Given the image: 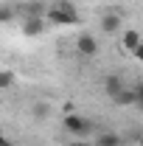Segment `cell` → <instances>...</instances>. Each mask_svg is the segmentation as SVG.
I'll use <instances>...</instances> for the list:
<instances>
[{
  "label": "cell",
  "mask_w": 143,
  "mask_h": 146,
  "mask_svg": "<svg viewBox=\"0 0 143 146\" xmlns=\"http://www.w3.org/2000/svg\"><path fill=\"white\" fill-rule=\"evenodd\" d=\"M48 20L54 23V25H76L79 23V14H76V9H73L70 3H56L51 6V11H48Z\"/></svg>",
  "instance_id": "cell-1"
},
{
  "label": "cell",
  "mask_w": 143,
  "mask_h": 146,
  "mask_svg": "<svg viewBox=\"0 0 143 146\" xmlns=\"http://www.w3.org/2000/svg\"><path fill=\"white\" fill-rule=\"evenodd\" d=\"M65 127H68V132L76 135V138H87L93 124H90L87 118H81V115H68V118H65Z\"/></svg>",
  "instance_id": "cell-2"
},
{
  "label": "cell",
  "mask_w": 143,
  "mask_h": 146,
  "mask_svg": "<svg viewBox=\"0 0 143 146\" xmlns=\"http://www.w3.org/2000/svg\"><path fill=\"white\" fill-rule=\"evenodd\" d=\"M126 90V84L121 82V76H115V73H109L107 79H104V93H107L109 98H115V96H121Z\"/></svg>",
  "instance_id": "cell-3"
},
{
  "label": "cell",
  "mask_w": 143,
  "mask_h": 146,
  "mask_svg": "<svg viewBox=\"0 0 143 146\" xmlns=\"http://www.w3.org/2000/svg\"><path fill=\"white\" fill-rule=\"evenodd\" d=\"M76 48H79L84 56H95V51H98L95 39H93L90 34H81V36H79V39H76Z\"/></svg>",
  "instance_id": "cell-4"
},
{
  "label": "cell",
  "mask_w": 143,
  "mask_h": 146,
  "mask_svg": "<svg viewBox=\"0 0 143 146\" xmlns=\"http://www.w3.org/2000/svg\"><path fill=\"white\" fill-rule=\"evenodd\" d=\"M101 28H104L107 34H115V31L121 28V17H118V14H107V17H101Z\"/></svg>",
  "instance_id": "cell-5"
},
{
  "label": "cell",
  "mask_w": 143,
  "mask_h": 146,
  "mask_svg": "<svg viewBox=\"0 0 143 146\" xmlns=\"http://www.w3.org/2000/svg\"><path fill=\"white\" fill-rule=\"evenodd\" d=\"M138 45H140V36H138V31L129 28V31L124 34V48H126V51H135Z\"/></svg>",
  "instance_id": "cell-6"
},
{
  "label": "cell",
  "mask_w": 143,
  "mask_h": 146,
  "mask_svg": "<svg viewBox=\"0 0 143 146\" xmlns=\"http://www.w3.org/2000/svg\"><path fill=\"white\" fill-rule=\"evenodd\" d=\"M42 31V20L39 17H28L25 20V34H39Z\"/></svg>",
  "instance_id": "cell-7"
},
{
  "label": "cell",
  "mask_w": 143,
  "mask_h": 146,
  "mask_svg": "<svg viewBox=\"0 0 143 146\" xmlns=\"http://www.w3.org/2000/svg\"><path fill=\"white\" fill-rule=\"evenodd\" d=\"M98 146H121V138L112 135V132H104V135L98 138Z\"/></svg>",
  "instance_id": "cell-8"
},
{
  "label": "cell",
  "mask_w": 143,
  "mask_h": 146,
  "mask_svg": "<svg viewBox=\"0 0 143 146\" xmlns=\"http://www.w3.org/2000/svg\"><path fill=\"white\" fill-rule=\"evenodd\" d=\"M112 101L115 104H135V90H124L121 96H115Z\"/></svg>",
  "instance_id": "cell-9"
},
{
  "label": "cell",
  "mask_w": 143,
  "mask_h": 146,
  "mask_svg": "<svg viewBox=\"0 0 143 146\" xmlns=\"http://www.w3.org/2000/svg\"><path fill=\"white\" fill-rule=\"evenodd\" d=\"M34 118L36 121H45V118H48V104H42V101L34 104Z\"/></svg>",
  "instance_id": "cell-10"
},
{
  "label": "cell",
  "mask_w": 143,
  "mask_h": 146,
  "mask_svg": "<svg viewBox=\"0 0 143 146\" xmlns=\"http://www.w3.org/2000/svg\"><path fill=\"white\" fill-rule=\"evenodd\" d=\"M14 84V73L11 70H0V87H11Z\"/></svg>",
  "instance_id": "cell-11"
},
{
  "label": "cell",
  "mask_w": 143,
  "mask_h": 146,
  "mask_svg": "<svg viewBox=\"0 0 143 146\" xmlns=\"http://www.w3.org/2000/svg\"><path fill=\"white\" fill-rule=\"evenodd\" d=\"M25 11H28V17H39V14H42V6H39V3H28Z\"/></svg>",
  "instance_id": "cell-12"
},
{
  "label": "cell",
  "mask_w": 143,
  "mask_h": 146,
  "mask_svg": "<svg viewBox=\"0 0 143 146\" xmlns=\"http://www.w3.org/2000/svg\"><path fill=\"white\" fill-rule=\"evenodd\" d=\"M11 17H14L11 9H0V23H6V20H11Z\"/></svg>",
  "instance_id": "cell-13"
},
{
  "label": "cell",
  "mask_w": 143,
  "mask_h": 146,
  "mask_svg": "<svg viewBox=\"0 0 143 146\" xmlns=\"http://www.w3.org/2000/svg\"><path fill=\"white\" fill-rule=\"evenodd\" d=\"M135 104H140V107H143V84L135 90Z\"/></svg>",
  "instance_id": "cell-14"
},
{
  "label": "cell",
  "mask_w": 143,
  "mask_h": 146,
  "mask_svg": "<svg viewBox=\"0 0 143 146\" xmlns=\"http://www.w3.org/2000/svg\"><path fill=\"white\" fill-rule=\"evenodd\" d=\"M70 146H93V143H90V141H84V138H79V141H73Z\"/></svg>",
  "instance_id": "cell-15"
},
{
  "label": "cell",
  "mask_w": 143,
  "mask_h": 146,
  "mask_svg": "<svg viewBox=\"0 0 143 146\" xmlns=\"http://www.w3.org/2000/svg\"><path fill=\"white\" fill-rule=\"evenodd\" d=\"M132 54L138 56V59H143V42H140V45H138V48H135V51H132Z\"/></svg>",
  "instance_id": "cell-16"
},
{
  "label": "cell",
  "mask_w": 143,
  "mask_h": 146,
  "mask_svg": "<svg viewBox=\"0 0 143 146\" xmlns=\"http://www.w3.org/2000/svg\"><path fill=\"white\" fill-rule=\"evenodd\" d=\"M0 146H14V143H11V141H6V138L0 135Z\"/></svg>",
  "instance_id": "cell-17"
},
{
  "label": "cell",
  "mask_w": 143,
  "mask_h": 146,
  "mask_svg": "<svg viewBox=\"0 0 143 146\" xmlns=\"http://www.w3.org/2000/svg\"><path fill=\"white\" fill-rule=\"evenodd\" d=\"M140 146H143V138H140Z\"/></svg>",
  "instance_id": "cell-18"
}]
</instances>
